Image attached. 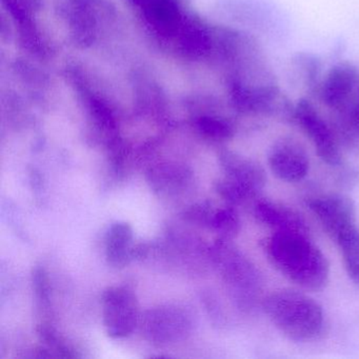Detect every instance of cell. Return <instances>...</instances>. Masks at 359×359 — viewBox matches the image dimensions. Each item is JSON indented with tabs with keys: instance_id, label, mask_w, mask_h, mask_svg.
<instances>
[{
	"instance_id": "15",
	"label": "cell",
	"mask_w": 359,
	"mask_h": 359,
	"mask_svg": "<svg viewBox=\"0 0 359 359\" xmlns=\"http://www.w3.org/2000/svg\"><path fill=\"white\" fill-rule=\"evenodd\" d=\"M133 230L127 222H116L107 234L106 254L109 264L113 268H125L132 257Z\"/></svg>"
},
{
	"instance_id": "23",
	"label": "cell",
	"mask_w": 359,
	"mask_h": 359,
	"mask_svg": "<svg viewBox=\"0 0 359 359\" xmlns=\"http://www.w3.org/2000/svg\"><path fill=\"white\" fill-rule=\"evenodd\" d=\"M214 213H215V211H213L210 205L201 203V205H193L191 209H189L184 213V216H186V219L193 222V224H201L203 226H211Z\"/></svg>"
},
{
	"instance_id": "16",
	"label": "cell",
	"mask_w": 359,
	"mask_h": 359,
	"mask_svg": "<svg viewBox=\"0 0 359 359\" xmlns=\"http://www.w3.org/2000/svg\"><path fill=\"white\" fill-rule=\"evenodd\" d=\"M292 69L302 87L308 91H316L320 86L323 64L317 56L310 53H298L292 58Z\"/></svg>"
},
{
	"instance_id": "19",
	"label": "cell",
	"mask_w": 359,
	"mask_h": 359,
	"mask_svg": "<svg viewBox=\"0 0 359 359\" xmlns=\"http://www.w3.org/2000/svg\"><path fill=\"white\" fill-rule=\"evenodd\" d=\"M239 226L241 222L236 212L232 208H224L215 211L210 228L214 229L222 238L231 239L238 233Z\"/></svg>"
},
{
	"instance_id": "10",
	"label": "cell",
	"mask_w": 359,
	"mask_h": 359,
	"mask_svg": "<svg viewBox=\"0 0 359 359\" xmlns=\"http://www.w3.org/2000/svg\"><path fill=\"white\" fill-rule=\"evenodd\" d=\"M191 329L188 314L177 306H159L147 311L142 319L144 337L153 344H173L182 339Z\"/></svg>"
},
{
	"instance_id": "3",
	"label": "cell",
	"mask_w": 359,
	"mask_h": 359,
	"mask_svg": "<svg viewBox=\"0 0 359 359\" xmlns=\"http://www.w3.org/2000/svg\"><path fill=\"white\" fill-rule=\"evenodd\" d=\"M142 27L159 47L173 53L174 48L188 30L197 14L184 0H126Z\"/></svg>"
},
{
	"instance_id": "2",
	"label": "cell",
	"mask_w": 359,
	"mask_h": 359,
	"mask_svg": "<svg viewBox=\"0 0 359 359\" xmlns=\"http://www.w3.org/2000/svg\"><path fill=\"white\" fill-rule=\"evenodd\" d=\"M273 325L290 339L306 342L320 335L325 315L320 304L304 292L279 290L262 302Z\"/></svg>"
},
{
	"instance_id": "18",
	"label": "cell",
	"mask_w": 359,
	"mask_h": 359,
	"mask_svg": "<svg viewBox=\"0 0 359 359\" xmlns=\"http://www.w3.org/2000/svg\"><path fill=\"white\" fill-rule=\"evenodd\" d=\"M335 241L341 251L348 276L359 285V228L355 226L344 231Z\"/></svg>"
},
{
	"instance_id": "22",
	"label": "cell",
	"mask_w": 359,
	"mask_h": 359,
	"mask_svg": "<svg viewBox=\"0 0 359 359\" xmlns=\"http://www.w3.org/2000/svg\"><path fill=\"white\" fill-rule=\"evenodd\" d=\"M33 291L35 293L37 302L41 306H47L50 302L51 287H50L49 277L45 269L36 268L33 272Z\"/></svg>"
},
{
	"instance_id": "12",
	"label": "cell",
	"mask_w": 359,
	"mask_h": 359,
	"mask_svg": "<svg viewBox=\"0 0 359 359\" xmlns=\"http://www.w3.org/2000/svg\"><path fill=\"white\" fill-rule=\"evenodd\" d=\"M268 163L272 173L285 182H300L310 169V158L306 149L292 137L281 138L273 144Z\"/></svg>"
},
{
	"instance_id": "20",
	"label": "cell",
	"mask_w": 359,
	"mask_h": 359,
	"mask_svg": "<svg viewBox=\"0 0 359 359\" xmlns=\"http://www.w3.org/2000/svg\"><path fill=\"white\" fill-rule=\"evenodd\" d=\"M37 333L41 341L45 344L46 348L53 354L54 357H65V358L75 357L70 346L62 340L60 336H58L53 327L43 323L39 325Z\"/></svg>"
},
{
	"instance_id": "8",
	"label": "cell",
	"mask_w": 359,
	"mask_h": 359,
	"mask_svg": "<svg viewBox=\"0 0 359 359\" xmlns=\"http://www.w3.org/2000/svg\"><path fill=\"white\" fill-rule=\"evenodd\" d=\"M293 118L325 163L331 165L340 163L337 135L310 100L302 98L294 106Z\"/></svg>"
},
{
	"instance_id": "11",
	"label": "cell",
	"mask_w": 359,
	"mask_h": 359,
	"mask_svg": "<svg viewBox=\"0 0 359 359\" xmlns=\"http://www.w3.org/2000/svg\"><path fill=\"white\" fill-rule=\"evenodd\" d=\"M308 205L323 230L334 241L344 231L356 226V207L346 195H321L310 199Z\"/></svg>"
},
{
	"instance_id": "1",
	"label": "cell",
	"mask_w": 359,
	"mask_h": 359,
	"mask_svg": "<svg viewBox=\"0 0 359 359\" xmlns=\"http://www.w3.org/2000/svg\"><path fill=\"white\" fill-rule=\"evenodd\" d=\"M306 231H275L266 253L281 275L306 291H320L330 278V264Z\"/></svg>"
},
{
	"instance_id": "5",
	"label": "cell",
	"mask_w": 359,
	"mask_h": 359,
	"mask_svg": "<svg viewBox=\"0 0 359 359\" xmlns=\"http://www.w3.org/2000/svg\"><path fill=\"white\" fill-rule=\"evenodd\" d=\"M212 257L239 304H253L262 287V277L255 266L231 245L229 239L222 238L214 245Z\"/></svg>"
},
{
	"instance_id": "7",
	"label": "cell",
	"mask_w": 359,
	"mask_h": 359,
	"mask_svg": "<svg viewBox=\"0 0 359 359\" xmlns=\"http://www.w3.org/2000/svg\"><path fill=\"white\" fill-rule=\"evenodd\" d=\"M321 104L340 115L359 102V69L351 62H340L330 69L316 92Z\"/></svg>"
},
{
	"instance_id": "13",
	"label": "cell",
	"mask_w": 359,
	"mask_h": 359,
	"mask_svg": "<svg viewBox=\"0 0 359 359\" xmlns=\"http://www.w3.org/2000/svg\"><path fill=\"white\" fill-rule=\"evenodd\" d=\"M220 163L226 180L256 197L266 184V177L259 163L231 151L220 153Z\"/></svg>"
},
{
	"instance_id": "14",
	"label": "cell",
	"mask_w": 359,
	"mask_h": 359,
	"mask_svg": "<svg viewBox=\"0 0 359 359\" xmlns=\"http://www.w3.org/2000/svg\"><path fill=\"white\" fill-rule=\"evenodd\" d=\"M256 218L274 231H306V222L290 208L271 201H259L254 209Z\"/></svg>"
},
{
	"instance_id": "17",
	"label": "cell",
	"mask_w": 359,
	"mask_h": 359,
	"mask_svg": "<svg viewBox=\"0 0 359 359\" xmlns=\"http://www.w3.org/2000/svg\"><path fill=\"white\" fill-rule=\"evenodd\" d=\"M193 123L197 131L207 140L226 142L234 136V126L220 115L198 113L193 117Z\"/></svg>"
},
{
	"instance_id": "4",
	"label": "cell",
	"mask_w": 359,
	"mask_h": 359,
	"mask_svg": "<svg viewBox=\"0 0 359 359\" xmlns=\"http://www.w3.org/2000/svg\"><path fill=\"white\" fill-rule=\"evenodd\" d=\"M62 12L71 39L81 49L95 45L104 28L116 18L108 0H67Z\"/></svg>"
},
{
	"instance_id": "21",
	"label": "cell",
	"mask_w": 359,
	"mask_h": 359,
	"mask_svg": "<svg viewBox=\"0 0 359 359\" xmlns=\"http://www.w3.org/2000/svg\"><path fill=\"white\" fill-rule=\"evenodd\" d=\"M338 131L348 142H359V102L346 112L335 115Z\"/></svg>"
},
{
	"instance_id": "9",
	"label": "cell",
	"mask_w": 359,
	"mask_h": 359,
	"mask_svg": "<svg viewBox=\"0 0 359 359\" xmlns=\"http://www.w3.org/2000/svg\"><path fill=\"white\" fill-rule=\"evenodd\" d=\"M102 315L110 337H127L140 320L135 294L127 287H108L102 295Z\"/></svg>"
},
{
	"instance_id": "6",
	"label": "cell",
	"mask_w": 359,
	"mask_h": 359,
	"mask_svg": "<svg viewBox=\"0 0 359 359\" xmlns=\"http://www.w3.org/2000/svg\"><path fill=\"white\" fill-rule=\"evenodd\" d=\"M1 6L15 27L20 47L39 60L53 57V46L39 22L43 0H1Z\"/></svg>"
}]
</instances>
